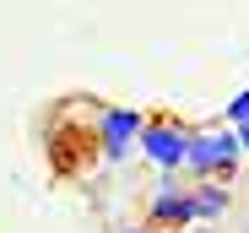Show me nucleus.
I'll return each mask as SVG.
<instances>
[{"label":"nucleus","mask_w":249,"mask_h":233,"mask_svg":"<svg viewBox=\"0 0 249 233\" xmlns=\"http://www.w3.org/2000/svg\"><path fill=\"white\" fill-rule=\"evenodd\" d=\"M238 146H249V125H238Z\"/></svg>","instance_id":"0eeeda50"},{"label":"nucleus","mask_w":249,"mask_h":233,"mask_svg":"<svg viewBox=\"0 0 249 233\" xmlns=\"http://www.w3.org/2000/svg\"><path fill=\"white\" fill-rule=\"evenodd\" d=\"M195 217H206V222H212V217H222L228 212V190H217V184H206V190H195Z\"/></svg>","instance_id":"39448f33"},{"label":"nucleus","mask_w":249,"mask_h":233,"mask_svg":"<svg viewBox=\"0 0 249 233\" xmlns=\"http://www.w3.org/2000/svg\"><path fill=\"white\" fill-rule=\"evenodd\" d=\"M233 152H238V136H190V168L217 174L233 163Z\"/></svg>","instance_id":"7ed1b4c3"},{"label":"nucleus","mask_w":249,"mask_h":233,"mask_svg":"<svg viewBox=\"0 0 249 233\" xmlns=\"http://www.w3.org/2000/svg\"><path fill=\"white\" fill-rule=\"evenodd\" d=\"M228 120H233V125H249V87H244V92L228 103Z\"/></svg>","instance_id":"423d86ee"},{"label":"nucleus","mask_w":249,"mask_h":233,"mask_svg":"<svg viewBox=\"0 0 249 233\" xmlns=\"http://www.w3.org/2000/svg\"><path fill=\"white\" fill-rule=\"evenodd\" d=\"M141 130H146V125H141L136 108H108V114H103V152H108V163H119L124 146H130V136H141Z\"/></svg>","instance_id":"f03ea898"},{"label":"nucleus","mask_w":249,"mask_h":233,"mask_svg":"<svg viewBox=\"0 0 249 233\" xmlns=\"http://www.w3.org/2000/svg\"><path fill=\"white\" fill-rule=\"evenodd\" d=\"M152 217H157V222H184V217H195V201L184 196V190L162 184L157 196H152Z\"/></svg>","instance_id":"20e7f679"},{"label":"nucleus","mask_w":249,"mask_h":233,"mask_svg":"<svg viewBox=\"0 0 249 233\" xmlns=\"http://www.w3.org/2000/svg\"><path fill=\"white\" fill-rule=\"evenodd\" d=\"M200 233H217V228H200Z\"/></svg>","instance_id":"6e6552de"},{"label":"nucleus","mask_w":249,"mask_h":233,"mask_svg":"<svg viewBox=\"0 0 249 233\" xmlns=\"http://www.w3.org/2000/svg\"><path fill=\"white\" fill-rule=\"evenodd\" d=\"M141 146H146V158H152L157 168H179V163H190V136L174 130V125H146V130H141Z\"/></svg>","instance_id":"f257e3e1"}]
</instances>
